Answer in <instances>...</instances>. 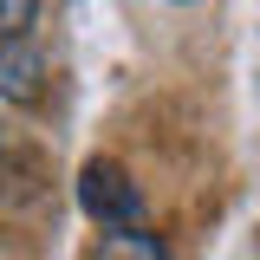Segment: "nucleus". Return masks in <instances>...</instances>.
<instances>
[{"mask_svg":"<svg viewBox=\"0 0 260 260\" xmlns=\"http://www.w3.org/2000/svg\"><path fill=\"white\" fill-rule=\"evenodd\" d=\"M78 208H85L104 234H111V228H143V189L130 182L124 162H111V156H91L78 169Z\"/></svg>","mask_w":260,"mask_h":260,"instance_id":"obj_1","label":"nucleus"},{"mask_svg":"<svg viewBox=\"0 0 260 260\" xmlns=\"http://www.w3.org/2000/svg\"><path fill=\"white\" fill-rule=\"evenodd\" d=\"M46 91V59L32 39H0V104H39Z\"/></svg>","mask_w":260,"mask_h":260,"instance_id":"obj_2","label":"nucleus"},{"mask_svg":"<svg viewBox=\"0 0 260 260\" xmlns=\"http://www.w3.org/2000/svg\"><path fill=\"white\" fill-rule=\"evenodd\" d=\"M91 260H169V247H162V234H150V228H111Z\"/></svg>","mask_w":260,"mask_h":260,"instance_id":"obj_3","label":"nucleus"},{"mask_svg":"<svg viewBox=\"0 0 260 260\" xmlns=\"http://www.w3.org/2000/svg\"><path fill=\"white\" fill-rule=\"evenodd\" d=\"M39 26V0H0V39H26Z\"/></svg>","mask_w":260,"mask_h":260,"instance_id":"obj_4","label":"nucleus"},{"mask_svg":"<svg viewBox=\"0 0 260 260\" xmlns=\"http://www.w3.org/2000/svg\"><path fill=\"white\" fill-rule=\"evenodd\" d=\"M169 7H195V0H169Z\"/></svg>","mask_w":260,"mask_h":260,"instance_id":"obj_5","label":"nucleus"}]
</instances>
